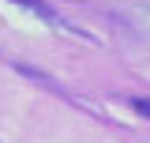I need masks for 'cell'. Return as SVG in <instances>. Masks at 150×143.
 Wrapping results in <instances>:
<instances>
[{
    "mask_svg": "<svg viewBox=\"0 0 150 143\" xmlns=\"http://www.w3.org/2000/svg\"><path fill=\"white\" fill-rule=\"evenodd\" d=\"M128 106L143 117V121H150V98H128Z\"/></svg>",
    "mask_w": 150,
    "mask_h": 143,
    "instance_id": "6da1fadb",
    "label": "cell"
}]
</instances>
